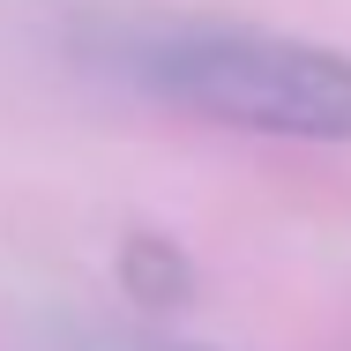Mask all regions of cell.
Returning <instances> with one entry per match:
<instances>
[{
	"label": "cell",
	"instance_id": "obj_1",
	"mask_svg": "<svg viewBox=\"0 0 351 351\" xmlns=\"http://www.w3.org/2000/svg\"><path fill=\"white\" fill-rule=\"evenodd\" d=\"M105 60L135 90L247 135L291 142H351V53L247 30V23H202V15H149L105 38Z\"/></svg>",
	"mask_w": 351,
	"mask_h": 351
},
{
	"label": "cell",
	"instance_id": "obj_2",
	"mask_svg": "<svg viewBox=\"0 0 351 351\" xmlns=\"http://www.w3.org/2000/svg\"><path fill=\"white\" fill-rule=\"evenodd\" d=\"M120 277H128V291H135L149 314H165V306H180V299H187V262H180L165 239H128Z\"/></svg>",
	"mask_w": 351,
	"mask_h": 351
},
{
	"label": "cell",
	"instance_id": "obj_3",
	"mask_svg": "<svg viewBox=\"0 0 351 351\" xmlns=\"http://www.w3.org/2000/svg\"><path fill=\"white\" fill-rule=\"evenodd\" d=\"M75 351H210V344H180V337H142V329H112V337H90Z\"/></svg>",
	"mask_w": 351,
	"mask_h": 351
}]
</instances>
